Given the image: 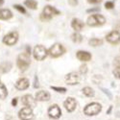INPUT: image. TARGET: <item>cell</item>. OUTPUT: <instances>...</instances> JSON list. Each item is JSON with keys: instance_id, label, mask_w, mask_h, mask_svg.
Here are the masks:
<instances>
[{"instance_id": "25", "label": "cell", "mask_w": 120, "mask_h": 120, "mask_svg": "<svg viewBox=\"0 0 120 120\" xmlns=\"http://www.w3.org/2000/svg\"><path fill=\"white\" fill-rule=\"evenodd\" d=\"M51 88L53 89V90L57 91V92H61V93H64L66 92V88L65 87H60V86H51Z\"/></svg>"}, {"instance_id": "20", "label": "cell", "mask_w": 120, "mask_h": 120, "mask_svg": "<svg viewBox=\"0 0 120 120\" xmlns=\"http://www.w3.org/2000/svg\"><path fill=\"white\" fill-rule=\"evenodd\" d=\"M24 4H25V6H27L29 9H31V10H36L37 7H38V2L36 1V0H25Z\"/></svg>"}, {"instance_id": "38", "label": "cell", "mask_w": 120, "mask_h": 120, "mask_svg": "<svg viewBox=\"0 0 120 120\" xmlns=\"http://www.w3.org/2000/svg\"><path fill=\"white\" fill-rule=\"evenodd\" d=\"M3 3H4V0H0V6L3 5Z\"/></svg>"}, {"instance_id": "22", "label": "cell", "mask_w": 120, "mask_h": 120, "mask_svg": "<svg viewBox=\"0 0 120 120\" xmlns=\"http://www.w3.org/2000/svg\"><path fill=\"white\" fill-rule=\"evenodd\" d=\"M88 43H89V45H91V46L95 47V46L102 45V43H103V41H102V39H100V38H94L89 39Z\"/></svg>"}, {"instance_id": "27", "label": "cell", "mask_w": 120, "mask_h": 120, "mask_svg": "<svg viewBox=\"0 0 120 120\" xmlns=\"http://www.w3.org/2000/svg\"><path fill=\"white\" fill-rule=\"evenodd\" d=\"M14 8L16 9L17 11L20 12L21 14H26V11H25L24 7H22V6H20V5H14Z\"/></svg>"}, {"instance_id": "36", "label": "cell", "mask_w": 120, "mask_h": 120, "mask_svg": "<svg viewBox=\"0 0 120 120\" xmlns=\"http://www.w3.org/2000/svg\"><path fill=\"white\" fill-rule=\"evenodd\" d=\"M6 120H15V118L13 116H11V115H7L6 116Z\"/></svg>"}, {"instance_id": "29", "label": "cell", "mask_w": 120, "mask_h": 120, "mask_svg": "<svg viewBox=\"0 0 120 120\" xmlns=\"http://www.w3.org/2000/svg\"><path fill=\"white\" fill-rule=\"evenodd\" d=\"M113 7H114V4H113V2L108 1V2H106V3H105V8H106V9L111 10V9H112Z\"/></svg>"}, {"instance_id": "11", "label": "cell", "mask_w": 120, "mask_h": 120, "mask_svg": "<svg viewBox=\"0 0 120 120\" xmlns=\"http://www.w3.org/2000/svg\"><path fill=\"white\" fill-rule=\"evenodd\" d=\"M64 106L68 112H72L73 111H75V109L77 107V102L73 97H68L64 101Z\"/></svg>"}, {"instance_id": "33", "label": "cell", "mask_w": 120, "mask_h": 120, "mask_svg": "<svg viewBox=\"0 0 120 120\" xmlns=\"http://www.w3.org/2000/svg\"><path fill=\"white\" fill-rule=\"evenodd\" d=\"M97 11H100L99 8H93V9H88L87 10V13H93V12H97Z\"/></svg>"}, {"instance_id": "13", "label": "cell", "mask_w": 120, "mask_h": 120, "mask_svg": "<svg viewBox=\"0 0 120 120\" xmlns=\"http://www.w3.org/2000/svg\"><path fill=\"white\" fill-rule=\"evenodd\" d=\"M21 102L23 105H25L26 107L28 108H35L36 107V99H34L31 95L29 94H26L24 96H22V99H21Z\"/></svg>"}, {"instance_id": "39", "label": "cell", "mask_w": 120, "mask_h": 120, "mask_svg": "<svg viewBox=\"0 0 120 120\" xmlns=\"http://www.w3.org/2000/svg\"><path fill=\"white\" fill-rule=\"evenodd\" d=\"M0 83H1V82H0Z\"/></svg>"}, {"instance_id": "6", "label": "cell", "mask_w": 120, "mask_h": 120, "mask_svg": "<svg viewBox=\"0 0 120 120\" xmlns=\"http://www.w3.org/2000/svg\"><path fill=\"white\" fill-rule=\"evenodd\" d=\"M34 57L36 60H38V61H42V60H44L47 55H48V51L47 49L42 46V45H37L35 48H34Z\"/></svg>"}, {"instance_id": "3", "label": "cell", "mask_w": 120, "mask_h": 120, "mask_svg": "<svg viewBox=\"0 0 120 120\" xmlns=\"http://www.w3.org/2000/svg\"><path fill=\"white\" fill-rule=\"evenodd\" d=\"M87 25L91 26V27H96V26H101L105 24L106 22V18L101 15H92L87 18Z\"/></svg>"}, {"instance_id": "26", "label": "cell", "mask_w": 120, "mask_h": 120, "mask_svg": "<svg viewBox=\"0 0 120 120\" xmlns=\"http://www.w3.org/2000/svg\"><path fill=\"white\" fill-rule=\"evenodd\" d=\"M113 75L115 76V78L117 79H120V66H116L114 69H113Z\"/></svg>"}, {"instance_id": "17", "label": "cell", "mask_w": 120, "mask_h": 120, "mask_svg": "<svg viewBox=\"0 0 120 120\" xmlns=\"http://www.w3.org/2000/svg\"><path fill=\"white\" fill-rule=\"evenodd\" d=\"M50 99V94L47 91L41 90L36 93V100L37 101H48Z\"/></svg>"}, {"instance_id": "19", "label": "cell", "mask_w": 120, "mask_h": 120, "mask_svg": "<svg viewBox=\"0 0 120 120\" xmlns=\"http://www.w3.org/2000/svg\"><path fill=\"white\" fill-rule=\"evenodd\" d=\"M12 68V64L10 62H4L2 63L1 64H0V73L2 74H5L7 72H9L10 70H11Z\"/></svg>"}, {"instance_id": "18", "label": "cell", "mask_w": 120, "mask_h": 120, "mask_svg": "<svg viewBox=\"0 0 120 120\" xmlns=\"http://www.w3.org/2000/svg\"><path fill=\"white\" fill-rule=\"evenodd\" d=\"M13 17V13L8 9H0V19L1 20H8Z\"/></svg>"}, {"instance_id": "24", "label": "cell", "mask_w": 120, "mask_h": 120, "mask_svg": "<svg viewBox=\"0 0 120 120\" xmlns=\"http://www.w3.org/2000/svg\"><path fill=\"white\" fill-rule=\"evenodd\" d=\"M71 38H72V41H73L75 43H80V42L83 41V37L80 35L79 33H74V34L71 36Z\"/></svg>"}, {"instance_id": "35", "label": "cell", "mask_w": 120, "mask_h": 120, "mask_svg": "<svg viewBox=\"0 0 120 120\" xmlns=\"http://www.w3.org/2000/svg\"><path fill=\"white\" fill-rule=\"evenodd\" d=\"M12 105H13L14 107H15V106L17 105V98H14V99H13V101H12Z\"/></svg>"}, {"instance_id": "30", "label": "cell", "mask_w": 120, "mask_h": 120, "mask_svg": "<svg viewBox=\"0 0 120 120\" xmlns=\"http://www.w3.org/2000/svg\"><path fill=\"white\" fill-rule=\"evenodd\" d=\"M68 4L72 7H75L78 5V0H68Z\"/></svg>"}, {"instance_id": "14", "label": "cell", "mask_w": 120, "mask_h": 120, "mask_svg": "<svg viewBox=\"0 0 120 120\" xmlns=\"http://www.w3.org/2000/svg\"><path fill=\"white\" fill-rule=\"evenodd\" d=\"M28 86H29V80L26 78L19 79L15 84V87L18 90H25L26 88H28Z\"/></svg>"}, {"instance_id": "8", "label": "cell", "mask_w": 120, "mask_h": 120, "mask_svg": "<svg viewBox=\"0 0 120 120\" xmlns=\"http://www.w3.org/2000/svg\"><path fill=\"white\" fill-rule=\"evenodd\" d=\"M18 116L21 120H31L34 117V113L31 108H23L18 112Z\"/></svg>"}, {"instance_id": "15", "label": "cell", "mask_w": 120, "mask_h": 120, "mask_svg": "<svg viewBox=\"0 0 120 120\" xmlns=\"http://www.w3.org/2000/svg\"><path fill=\"white\" fill-rule=\"evenodd\" d=\"M77 59L82 62H88L91 60V54L87 51H78L77 52Z\"/></svg>"}, {"instance_id": "31", "label": "cell", "mask_w": 120, "mask_h": 120, "mask_svg": "<svg viewBox=\"0 0 120 120\" xmlns=\"http://www.w3.org/2000/svg\"><path fill=\"white\" fill-rule=\"evenodd\" d=\"M87 2L90 4H98L100 2H102V0H87Z\"/></svg>"}, {"instance_id": "34", "label": "cell", "mask_w": 120, "mask_h": 120, "mask_svg": "<svg viewBox=\"0 0 120 120\" xmlns=\"http://www.w3.org/2000/svg\"><path fill=\"white\" fill-rule=\"evenodd\" d=\"M114 64H115L116 66H120V57H118V58H116V59H115V61H114Z\"/></svg>"}, {"instance_id": "2", "label": "cell", "mask_w": 120, "mask_h": 120, "mask_svg": "<svg viewBox=\"0 0 120 120\" xmlns=\"http://www.w3.org/2000/svg\"><path fill=\"white\" fill-rule=\"evenodd\" d=\"M17 66L21 70H26L28 66L31 64V60H30V54L28 52H23L19 54L17 58Z\"/></svg>"}, {"instance_id": "37", "label": "cell", "mask_w": 120, "mask_h": 120, "mask_svg": "<svg viewBox=\"0 0 120 120\" xmlns=\"http://www.w3.org/2000/svg\"><path fill=\"white\" fill-rule=\"evenodd\" d=\"M111 111H112V106H111V107H109V111H108V112H107V113H108V114H109V112H111Z\"/></svg>"}, {"instance_id": "10", "label": "cell", "mask_w": 120, "mask_h": 120, "mask_svg": "<svg viewBox=\"0 0 120 120\" xmlns=\"http://www.w3.org/2000/svg\"><path fill=\"white\" fill-rule=\"evenodd\" d=\"M107 41L112 44H118L120 42V33L118 31H112L106 37Z\"/></svg>"}, {"instance_id": "28", "label": "cell", "mask_w": 120, "mask_h": 120, "mask_svg": "<svg viewBox=\"0 0 120 120\" xmlns=\"http://www.w3.org/2000/svg\"><path fill=\"white\" fill-rule=\"evenodd\" d=\"M80 72H81L82 74H86L87 72V66L86 64H83L80 66Z\"/></svg>"}, {"instance_id": "21", "label": "cell", "mask_w": 120, "mask_h": 120, "mask_svg": "<svg viewBox=\"0 0 120 120\" xmlns=\"http://www.w3.org/2000/svg\"><path fill=\"white\" fill-rule=\"evenodd\" d=\"M8 95V90L7 87L5 86L4 84L0 83V99H5Z\"/></svg>"}, {"instance_id": "23", "label": "cell", "mask_w": 120, "mask_h": 120, "mask_svg": "<svg viewBox=\"0 0 120 120\" xmlns=\"http://www.w3.org/2000/svg\"><path fill=\"white\" fill-rule=\"evenodd\" d=\"M83 93H84L86 96H87V97H92V96L94 95L93 89H92L91 87H88V86L83 88Z\"/></svg>"}, {"instance_id": "12", "label": "cell", "mask_w": 120, "mask_h": 120, "mask_svg": "<svg viewBox=\"0 0 120 120\" xmlns=\"http://www.w3.org/2000/svg\"><path fill=\"white\" fill-rule=\"evenodd\" d=\"M62 114V111L60 107L58 105H52L48 109V115L51 117V118H54V119H58Z\"/></svg>"}, {"instance_id": "1", "label": "cell", "mask_w": 120, "mask_h": 120, "mask_svg": "<svg viewBox=\"0 0 120 120\" xmlns=\"http://www.w3.org/2000/svg\"><path fill=\"white\" fill-rule=\"evenodd\" d=\"M60 15V12L56 8L47 5L43 8V11L41 14V19L42 21H49L53 15Z\"/></svg>"}, {"instance_id": "4", "label": "cell", "mask_w": 120, "mask_h": 120, "mask_svg": "<svg viewBox=\"0 0 120 120\" xmlns=\"http://www.w3.org/2000/svg\"><path fill=\"white\" fill-rule=\"evenodd\" d=\"M64 52H65L64 47L62 44H60V43H55L48 50V54L52 58H58L60 56H62Z\"/></svg>"}, {"instance_id": "5", "label": "cell", "mask_w": 120, "mask_h": 120, "mask_svg": "<svg viewBox=\"0 0 120 120\" xmlns=\"http://www.w3.org/2000/svg\"><path fill=\"white\" fill-rule=\"evenodd\" d=\"M101 109H102V107L100 104L98 103H91V104H88L85 109H84V112L85 114L86 115H96L98 114L100 112H101Z\"/></svg>"}, {"instance_id": "9", "label": "cell", "mask_w": 120, "mask_h": 120, "mask_svg": "<svg viewBox=\"0 0 120 120\" xmlns=\"http://www.w3.org/2000/svg\"><path fill=\"white\" fill-rule=\"evenodd\" d=\"M65 81L67 83V85H78L80 82V76L77 72H70L65 76Z\"/></svg>"}, {"instance_id": "32", "label": "cell", "mask_w": 120, "mask_h": 120, "mask_svg": "<svg viewBox=\"0 0 120 120\" xmlns=\"http://www.w3.org/2000/svg\"><path fill=\"white\" fill-rule=\"evenodd\" d=\"M39 86V85H38V77L36 76L35 77V82H34V87L35 88H38Z\"/></svg>"}, {"instance_id": "16", "label": "cell", "mask_w": 120, "mask_h": 120, "mask_svg": "<svg viewBox=\"0 0 120 120\" xmlns=\"http://www.w3.org/2000/svg\"><path fill=\"white\" fill-rule=\"evenodd\" d=\"M71 27L76 32H79V31H82L83 30V28L85 27V24L82 20H80L79 18H73L72 22H71Z\"/></svg>"}, {"instance_id": "7", "label": "cell", "mask_w": 120, "mask_h": 120, "mask_svg": "<svg viewBox=\"0 0 120 120\" xmlns=\"http://www.w3.org/2000/svg\"><path fill=\"white\" fill-rule=\"evenodd\" d=\"M17 41H18L17 32H11L10 34L6 35L3 38V43H5L6 45H9V46H12V45L15 44Z\"/></svg>"}]
</instances>
